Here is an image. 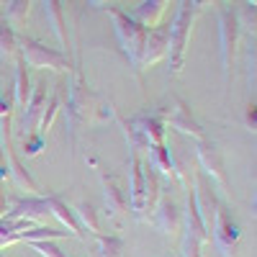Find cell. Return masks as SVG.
<instances>
[{
	"mask_svg": "<svg viewBox=\"0 0 257 257\" xmlns=\"http://www.w3.org/2000/svg\"><path fill=\"white\" fill-rule=\"evenodd\" d=\"M67 118L72 126H98L113 118L111 105L100 103V98L82 82V77L77 75L70 85H67Z\"/></svg>",
	"mask_w": 257,
	"mask_h": 257,
	"instance_id": "cell-1",
	"label": "cell"
},
{
	"mask_svg": "<svg viewBox=\"0 0 257 257\" xmlns=\"http://www.w3.org/2000/svg\"><path fill=\"white\" fill-rule=\"evenodd\" d=\"M198 6L196 0H180V8L175 13V21L170 24V72L180 75L183 72V64H185V49H188V41H190V31L193 24H196V16H198Z\"/></svg>",
	"mask_w": 257,
	"mask_h": 257,
	"instance_id": "cell-2",
	"label": "cell"
},
{
	"mask_svg": "<svg viewBox=\"0 0 257 257\" xmlns=\"http://www.w3.org/2000/svg\"><path fill=\"white\" fill-rule=\"evenodd\" d=\"M219 54H221V67L224 77L229 80L234 75V64H237V49H239V39H242V24L237 11H231L226 6H219Z\"/></svg>",
	"mask_w": 257,
	"mask_h": 257,
	"instance_id": "cell-3",
	"label": "cell"
},
{
	"mask_svg": "<svg viewBox=\"0 0 257 257\" xmlns=\"http://www.w3.org/2000/svg\"><path fill=\"white\" fill-rule=\"evenodd\" d=\"M188 190L185 198V213H183V244H180V257H203V247L211 242L208 229L201 221V213L196 208V198H193V190Z\"/></svg>",
	"mask_w": 257,
	"mask_h": 257,
	"instance_id": "cell-4",
	"label": "cell"
},
{
	"mask_svg": "<svg viewBox=\"0 0 257 257\" xmlns=\"http://www.w3.org/2000/svg\"><path fill=\"white\" fill-rule=\"evenodd\" d=\"M0 149H3V157H6V167H8V178L13 180V185L18 190H24L26 196H39L41 188L39 183L31 178V173L21 165V160L13 152V134H11V113L0 116Z\"/></svg>",
	"mask_w": 257,
	"mask_h": 257,
	"instance_id": "cell-5",
	"label": "cell"
},
{
	"mask_svg": "<svg viewBox=\"0 0 257 257\" xmlns=\"http://www.w3.org/2000/svg\"><path fill=\"white\" fill-rule=\"evenodd\" d=\"M18 57L34 70H52V72H70L72 70L67 54L39 44L36 39H29V36H18Z\"/></svg>",
	"mask_w": 257,
	"mask_h": 257,
	"instance_id": "cell-6",
	"label": "cell"
},
{
	"mask_svg": "<svg viewBox=\"0 0 257 257\" xmlns=\"http://www.w3.org/2000/svg\"><path fill=\"white\" fill-rule=\"evenodd\" d=\"M105 13L111 16L113 21V31L121 41L123 52L128 54V59L134 62V67L139 64V54H142V44H144V36H147V26H142L134 16L123 13L121 8H113V6H105Z\"/></svg>",
	"mask_w": 257,
	"mask_h": 257,
	"instance_id": "cell-7",
	"label": "cell"
},
{
	"mask_svg": "<svg viewBox=\"0 0 257 257\" xmlns=\"http://www.w3.org/2000/svg\"><path fill=\"white\" fill-rule=\"evenodd\" d=\"M208 234H211V239H213V244H216L221 257H239V237H242V231H239V224L234 221L231 211L224 203L219 206L216 216H213V224H211Z\"/></svg>",
	"mask_w": 257,
	"mask_h": 257,
	"instance_id": "cell-8",
	"label": "cell"
},
{
	"mask_svg": "<svg viewBox=\"0 0 257 257\" xmlns=\"http://www.w3.org/2000/svg\"><path fill=\"white\" fill-rule=\"evenodd\" d=\"M160 116H162L165 126L175 128V132H180V134H185V137H190V139H196V142L206 139V132L201 128V123L193 118V113H190V108H188V103H185L183 98L170 95L167 108H160Z\"/></svg>",
	"mask_w": 257,
	"mask_h": 257,
	"instance_id": "cell-9",
	"label": "cell"
},
{
	"mask_svg": "<svg viewBox=\"0 0 257 257\" xmlns=\"http://www.w3.org/2000/svg\"><path fill=\"white\" fill-rule=\"evenodd\" d=\"M196 160L203 170V175L211 180V183H216L221 193H229V180H226V165H224V155H221V149L208 142V139H201L196 142Z\"/></svg>",
	"mask_w": 257,
	"mask_h": 257,
	"instance_id": "cell-10",
	"label": "cell"
},
{
	"mask_svg": "<svg viewBox=\"0 0 257 257\" xmlns=\"http://www.w3.org/2000/svg\"><path fill=\"white\" fill-rule=\"evenodd\" d=\"M170 52V24H160L147 29L144 44H142V54H139V64L137 67H155L157 62H162Z\"/></svg>",
	"mask_w": 257,
	"mask_h": 257,
	"instance_id": "cell-11",
	"label": "cell"
},
{
	"mask_svg": "<svg viewBox=\"0 0 257 257\" xmlns=\"http://www.w3.org/2000/svg\"><path fill=\"white\" fill-rule=\"evenodd\" d=\"M193 180H196V190H193V198H196V208L201 213V221L203 226L211 231V224H213V216H216V211L221 206L216 190H213V183L203 175V173H196L193 175ZM211 237V234H208Z\"/></svg>",
	"mask_w": 257,
	"mask_h": 257,
	"instance_id": "cell-12",
	"label": "cell"
},
{
	"mask_svg": "<svg viewBox=\"0 0 257 257\" xmlns=\"http://www.w3.org/2000/svg\"><path fill=\"white\" fill-rule=\"evenodd\" d=\"M155 226L160 229L162 237H170V239H175L183 229V211L170 196H160L155 206Z\"/></svg>",
	"mask_w": 257,
	"mask_h": 257,
	"instance_id": "cell-13",
	"label": "cell"
},
{
	"mask_svg": "<svg viewBox=\"0 0 257 257\" xmlns=\"http://www.w3.org/2000/svg\"><path fill=\"white\" fill-rule=\"evenodd\" d=\"M128 126H132L137 134H142L149 142V147L152 144H165L167 126H165L160 111H147V113H139L134 118H128Z\"/></svg>",
	"mask_w": 257,
	"mask_h": 257,
	"instance_id": "cell-14",
	"label": "cell"
},
{
	"mask_svg": "<svg viewBox=\"0 0 257 257\" xmlns=\"http://www.w3.org/2000/svg\"><path fill=\"white\" fill-rule=\"evenodd\" d=\"M8 219H26L31 224H39V221H44L49 219L52 213H49V201L47 196H29V198H21L13 203V208L6 213Z\"/></svg>",
	"mask_w": 257,
	"mask_h": 257,
	"instance_id": "cell-15",
	"label": "cell"
},
{
	"mask_svg": "<svg viewBox=\"0 0 257 257\" xmlns=\"http://www.w3.org/2000/svg\"><path fill=\"white\" fill-rule=\"evenodd\" d=\"M44 108H47V85L39 82L36 88H31V98H29L26 108H24V116H21L24 137L39 128V118H41V113H44Z\"/></svg>",
	"mask_w": 257,
	"mask_h": 257,
	"instance_id": "cell-16",
	"label": "cell"
},
{
	"mask_svg": "<svg viewBox=\"0 0 257 257\" xmlns=\"http://www.w3.org/2000/svg\"><path fill=\"white\" fill-rule=\"evenodd\" d=\"M144 201H147V190H144V162L139 157L137 149H132V193H128V206L137 216H144Z\"/></svg>",
	"mask_w": 257,
	"mask_h": 257,
	"instance_id": "cell-17",
	"label": "cell"
},
{
	"mask_svg": "<svg viewBox=\"0 0 257 257\" xmlns=\"http://www.w3.org/2000/svg\"><path fill=\"white\" fill-rule=\"evenodd\" d=\"M100 183H103V196H105V208H108V216L111 219H121L126 216V208H128V201H126V193L121 190L118 180L113 175H105L100 173Z\"/></svg>",
	"mask_w": 257,
	"mask_h": 257,
	"instance_id": "cell-18",
	"label": "cell"
},
{
	"mask_svg": "<svg viewBox=\"0 0 257 257\" xmlns=\"http://www.w3.org/2000/svg\"><path fill=\"white\" fill-rule=\"evenodd\" d=\"M47 201H49V213H52V216H54L64 229H67L75 239H82V234H80L82 229H80V224H77V219H75V211L64 203L59 196H54V193H49Z\"/></svg>",
	"mask_w": 257,
	"mask_h": 257,
	"instance_id": "cell-19",
	"label": "cell"
},
{
	"mask_svg": "<svg viewBox=\"0 0 257 257\" xmlns=\"http://www.w3.org/2000/svg\"><path fill=\"white\" fill-rule=\"evenodd\" d=\"M144 165H149L165 180H178L175 178V167H173V155H170L167 144H152L149 147V157H147Z\"/></svg>",
	"mask_w": 257,
	"mask_h": 257,
	"instance_id": "cell-20",
	"label": "cell"
},
{
	"mask_svg": "<svg viewBox=\"0 0 257 257\" xmlns=\"http://www.w3.org/2000/svg\"><path fill=\"white\" fill-rule=\"evenodd\" d=\"M16 82H13V98H16V108L18 111H24L26 108V103L31 98V77H29V67H26V62L24 59H16Z\"/></svg>",
	"mask_w": 257,
	"mask_h": 257,
	"instance_id": "cell-21",
	"label": "cell"
},
{
	"mask_svg": "<svg viewBox=\"0 0 257 257\" xmlns=\"http://www.w3.org/2000/svg\"><path fill=\"white\" fill-rule=\"evenodd\" d=\"M44 16H47V24L52 26V34L57 36V41L62 47H67V24H64V13L59 0H44Z\"/></svg>",
	"mask_w": 257,
	"mask_h": 257,
	"instance_id": "cell-22",
	"label": "cell"
},
{
	"mask_svg": "<svg viewBox=\"0 0 257 257\" xmlns=\"http://www.w3.org/2000/svg\"><path fill=\"white\" fill-rule=\"evenodd\" d=\"M167 3H170V0H144V3L137 8L134 18L139 21L142 26H147V29L160 26V21H162V16H165Z\"/></svg>",
	"mask_w": 257,
	"mask_h": 257,
	"instance_id": "cell-23",
	"label": "cell"
},
{
	"mask_svg": "<svg viewBox=\"0 0 257 257\" xmlns=\"http://www.w3.org/2000/svg\"><path fill=\"white\" fill-rule=\"evenodd\" d=\"M18 59V36L6 18H0V62Z\"/></svg>",
	"mask_w": 257,
	"mask_h": 257,
	"instance_id": "cell-24",
	"label": "cell"
},
{
	"mask_svg": "<svg viewBox=\"0 0 257 257\" xmlns=\"http://www.w3.org/2000/svg\"><path fill=\"white\" fill-rule=\"evenodd\" d=\"M62 237H72V234L62 231V229H52V226H31L26 231H18V242H26V244L29 242H47V239L57 242Z\"/></svg>",
	"mask_w": 257,
	"mask_h": 257,
	"instance_id": "cell-25",
	"label": "cell"
},
{
	"mask_svg": "<svg viewBox=\"0 0 257 257\" xmlns=\"http://www.w3.org/2000/svg\"><path fill=\"white\" fill-rule=\"evenodd\" d=\"M72 211H75V219H77L80 229H88L93 237H98V234H100V224H98V213H95V208H93L90 203H80V206L72 208Z\"/></svg>",
	"mask_w": 257,
	"mask_h": 257,
	"instance_id": "cell-26",
	"label": "cell"
},
{
	"mask_svg": "<svg viewBox=\"0 0 257 257\" xmlns=\"http://www.w3.org/2000/svg\"><path fill=\"white\" fill-rule=\"evenodd\" d=\"M59 105H62V85H59V90L49 98V105L44 108V113H41V118H39V128H36V132H39L41 137H47V132L54 126V118H57V113H59Z\"/></svg>",
	"mask_w": 257,
	"mask_h": 257,
	"instance_id": "cell-27",
	"label": "cell"
},
{
	"mask_svg": "<svg viewBox=\"0 0 257 257\" xmlns=\"http://www.w3.org/2000/svg\"><path fill=\"white\" fill-rule=\"evenodd\" d=\"M29 6L31 0H8V11H6V21L11 26H21L29 16Z\"/></svg>",
	"mask_w": 257,
	"mask_h": 257,
	"instance_id": "cell-28",
	"label": "cell"
},
{
	"mask_svg": "<svg viewBox=\"0 0 257 257\" xmlns=\"http://www.w3.org/2000/svg\"><path fill=\"white\" fill-rule=\"evenodd\" d=\"M121 249H123L121 237H103V234H98V257H118Z\"/></svg>",
	"mask_w": 257,
	"mask_h": 257,
	"instance_id": "cell-29",
	"label": "cell"
},
{
	"mask_svg": "<svg viewBox=\"0 0 257 257\" xmlns=\"http://www.w3.org/2000/svg\"><path fill=\"white\" fill-rule=\"evenodd\" d=\"M31 226H36V224H31V221H26V219H8V216H3V219H0V237L26 231V229H31Z\"/></svg>",
	"mask_w": 257,
	"mask_h": 257,
	"instance_id": "cell-30",
	"label": "cell"
},
{
	"mask_svg": "<svg viewBox=\"0 0 257 257\" xmlns=\"http://www.w3.org/2000/svg\"><path fill=\"white\" fill-rule=\"evenodd\" d=\"M44 144H47V139L41 137L39 132H31V134H26V137H24V155H26V157H34V155H39L41 149H44Z\"/></svg>",
	"mask_w": 257,
	"mask_h": 257,
	"instance_id": "cell-31",
	"label": "cell"
},
{
	"mask_svg": "<svg viewBox=\"0 0 257 257\" xmlns=\"http://www.w3.org/2000/svg\"><path fill=\"white\" fill-rule=\"evenodd\" d=\"M29 247H31L34 252H39L41 257H67L52 239H47V242H29Z\"/></svg>",
	"mask_w": 257,
	"mask_h": 257,
	"instance_id": "cell-32",
	"label": "cell"
},
{
	"mask_svg": "<svg viewBox=\"0 0 257 257\" xmlns=\"http://www.w3.org/2000/svg\"><path fill=\"white\" fill-rule=\"evenodd\" d=\"M247 128H249V132H254V103L247 105Z\"/></svg>",
	"mask_w": 257,
	"mask_h": 257,
	"instance_id": "cell-33",
	"label": "cell"
},
{
	"mask_svg": "<svg viewBox=\"0 0 257 257\" xmlns=\"http://www.w3.org/2000/svg\"><path fill=\"white\" fill-rule=\"evenodd\" d=\"M6 213H8V201H6V196H3V193H0V219H3Z\"/></svg>",
	"mask_w": 257,
	"mask_h": 257,
	"instance_id": "cell-34",
	"label": "cell"
},
{
	"mask_svg": "<svg viewBox=\"0 0 257 257\" xmlns=\"http://www.w3.org/2000/svg\"><path fill=\"white\" fill-rule=\"evenodd\" d=\"M6 178H8V167L0 165V180H6Z\"/></svg>",
	"mask_w": 257,
	"mask_h": 257,
	"instance_id": "cell-35",
	"label": "cell"
},
{
	"mask_svg": "<svg viewBox=\"0 0 257 257\" xmlns=\"http://www.w3.org/2000/svg\"><path fill=\"white\" fill-rule=\"evenodd\" d=\"M93 3H100V0H93Z\"/></svg>",
	"mask_w": 257,
	"mask_h": 257,
	"instance_id": "cell-36",
	"label": "cell"
},
{
	"mask_svg": "<svg viewBox=\"0 0 257 257\" xmlns=\"http://www.w3.org/2000/svg\"><path fill=\"white\" fill-rule=\"evenodd\" d=\"M0 257H6V254H3V252H0Z\"/></svg>",
	"mask_w": 257,
	"mask_h": 257,
	"instance_id": "cell-37",
	"label": "cell"
},
{
	"mask_svg": "<svg viewBox=\"0 0 257 257\" xmlns=\"http://www.w3.org/2000/svg\"><path fill=\"white\" fill-rule=\"evenodd\" d=\"M173 257H180V254H173Z\"/></svg>",
	"mask_w": 257,
	"mask_h": 257,
	"instance_id": "cell-38",
	"label": "cell"
}]
</instances>
